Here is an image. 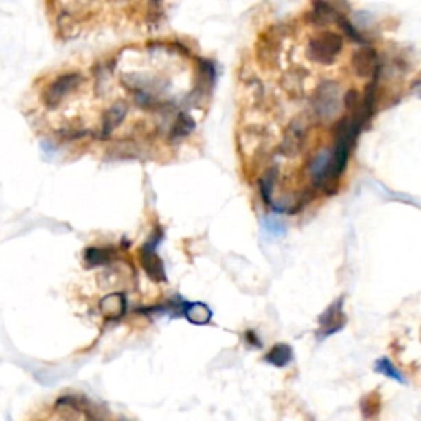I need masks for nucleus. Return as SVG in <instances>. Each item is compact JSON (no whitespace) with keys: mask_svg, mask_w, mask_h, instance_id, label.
Returning a JSON list of instances; mask_svg holds the SVG:
<instances>
[{"mask_svg":"<svg viewBox=\"0 0 421 421\" xmlns=\"http://www.w3.org/2000/svg\"><path fill=\"white\" fill-rule=\"evenodd\" d=\"M344 38L341 33L324 30L316 33L308 43V58L318 65L329 66L336 61L339 53L343 52Z\"/></svg>","mask_w":421,"mask_h":421,"instance_id":"1","label":"nucleus"},{"mask_svg":"<svg viewBox=\"0 0 421 421\" xmlns=\"http://www.w3.org/2000/svg\"><path fill=\"white\" fill-rule=\"evenodd\" d=\"M311 104L321 119H332L339 111V86L334 81H323L312 94Z\"/></svg>","mask_w":421,"mask_h":421,"instance_id":"2","label":"nucleus"},{"mask_svg":"<svg viewBox=\"0 0 421 421\" xmlns=\"http://www.w3.org/2000/svg\"><path fill=\"white\" fill-rule=\"evenodd\" d=\"M82 82V76L78 73H68L62 74L47 87L43 94V101L49 109H55L60 104L65 101L71 93L78 89Z\"/></svg>","mask_w":421,"mask_h":421,"instance_id":"3","label":"nucleus"},{"mask_svg":"<svg viewBox=\"0 0 421 421\" xmlns=\"http://www.w3.org/2000/svg\"><path fill=\"white\" fill-rule=\"evenodd\" d=\"M306 130H308V122L304 119H293L286 127L285 135H283L280 152L285 157H295L298 155L299 150L303 148L304 139H306Z\"/></svg>","mask_w":421,"mask_h":421,"instance_id":"4","label":"nucleus"},{"mask_svg":"<svg viewBox=\"0 0 421 421\" xmlns=\"http://www.w3.org/2000/svg\"><path fill=\"white\" fill-rule=\"evenodd\" d=\"M158 242H160V237H153L152 240H148L147 244L141 247L140 260L144 270L147 272V275L153 282H166L163 262H161V258L158 257L157 253Z\"/></svg>","mask_w":421,"mask_h":421,"instance_id":"5","label":"nucleus"},{"mask_svg":"<svg viewBox=\"0 0 421 421\" xmlns=\"http://www.w3.org/2000/svg\"><path fill=\"white\" fill-rule=\"evenodd\" d=\"M351 65L354 73L359 78L375 76V74H378V71H380L378 55L370 45H362L357 52H354Z\"/></svg>","mask_w":421,"mask_h":421,"instance_id":"6","label":"nucleus"},{"mask_svg":"<svg viewBox=\"0 0 421 421\" xmlns=\"http://www.w3.org/2000/svg\"><path fill=\"white\" fill-rule=\"evenodd\" d=\"M343 299L344 298L337 299V301L332 303L331 306H329L328 310L319 316L321 331H323L324 337L341 331V329L345 326V323H348V319H345V315L343 311Z\"/></svg>","mask_w":421,"mask_h":421,"instance_id":"7","label":"nucleus"},{"mask_svg":"<svg viewBox=\"0 0 421 421\" xmlns=\"http://www.w3.org/2000/svg\"><path fill=\"white\" fill-rule=\"evenodd\" d=\"M339 7L332 5L328 0H312V8L310 12V23L316 27H326L329 23H334V19Z\"/></svg>","mask_w":421,"mask_h":421,"instance_id":"8","label":"nucleus"},{"mask_svg":"<svg viewBox=\"0 0 421 421\" xmlns=\"http://www.w3.org/2000/svg\"><path fill=\"white\" fill-rule=\"evenodd\" d=\"M101 311L107 319L122 318L127 311V301L122 293H111L101 301Z\"/></svg>","mask_w":421,"mask_h":421,"instance_id":"9","label":"nucleus"},{"mask_svg":"<svg viewBox=\"0 0 421 421\" xmlns=\"http://www.w3.org/2000/svg\"><path fill=\"white\" fill-rule=\"evenodd\" d=\"M127 106L124 102H117L111 107L109 111L104 114V124H102V135L109 137L120 124L124 122L125 115H127Z\"/></svg>","mask_w":421,"mask_h":421,"instance_id":"10","label":"nucleus"},{"mask_svg":"<svg viewBox=\"0 0 421 421\" xmlns=\"http://www.w3.org/2000/svg\"><path fill=\"white\" fill-rule=\"evenodd\" d=\"M183 315L186 316L187 321H191L193 324H199V326L207 324L212 319V311L204 303L185 301V304H183Z\"/></svg>","mask_w":421,"mask_h":421,"instance_id":"11","label":"nucleus"},{"mask_svg":"<svg viewBox=\"0 0 421 421\" xmlns=\"http://www.w3.org/2000/svg\"><path fill=\"white\" fill-rule=\"evenodd\" d=\"M265 361L269 362V364L282 369V367H286L293 361V349H291L288 344H275L273 348L270 349V352L265 356Z\"/></svg>","mask_w":421,"mask_h":421,"instance_id":"12","label":"nucleus"},{"mask_svg":"<svg viewBox=\"0 0 421 421\" xmlns=\"http://www.w3.org/2000/svg\"><path fill=\"white\" fill-rule=\"evenodd\" d=\"M375 370H377L378 374L385 375V377L394 378V380H397L400 383H405V377L400 374V370L394 365V362H391L389 357H382V359L375 362Z\"/></svg>","mask_w":421,"mask_h":421,"instance_id":"13","label":"nucleus"},{"mask_svg":"<svg viewBox=\"0 0 421 421\" xmlns=\"http://www.w3.org/2000/svg\"><path fill=\"white\" fill-rule=\"evenodd\" d=\"M277 178H278V168H277V166L270 168L269 172H266L264 177L260 178L262 196H264V199L269 204H270V201H272V191H273V187H275V181H277Z\"/></svg>","mask_w":421,"mask_h":421,"instance_id":"14","label":"nucleus"},{"mask_svg":"<svg viewBox=\"0 0 421 421\" xmlns=\"http://www.w3.org/2000/svg\"><path fill=\"white\" fill-rule=\"evenodd\" d=\"M193 128H194L193 119H191L187 114H180L172 128V137L173 139H180V137L187 135Z\"/></svg>","mask_w":421,"mask_h":421,"instance_id":"15","label":"nucleus"},{"mask_svg":"<svg viewBox=\"0 0 421 421\" xmlns=\"http://www.w3.org/2000/svg\"><path fill=\"white\" fill-rule=\"evenodd\" d=\"M109 260V253L104 249H89L86 252V264L89 265H102Z\"/></svg>","mask_w":421,"mask_h":421,"instance_id":"16","label":"nucleus"},{"mask_svg":"<svg viewBox=\"0 0 421 421\" xmlns=\"http://www.w3.org/2000/svg\"><path fill=\"white\" fill-rule=\"evenodd\" d=\"M344 104H345V107H348V109L351 111V112L356 111L357 107L361 106V95H359V93H357L356 89L348 91V93H345V95H344Z\"/></svg>","mask_w":421,"mask_h":421,"instance_id":"17","label":"nucleus"},{"mask_svg":"<svg viewBox=\"0 0 421 421\" xmlns=\"http://www.w3.org/2000/svg\"><path fill=\"white\" fill-rule=\"evenodd\" d=\"M245 339H247L252 345H257V348H260V345H262L260 341H258V337L255 336V332H253V331L245 332Z\"/></svg>","mask_w":421,"mask_h":421,"instance_id":"18","label":"nucleus"}]
</instances>
